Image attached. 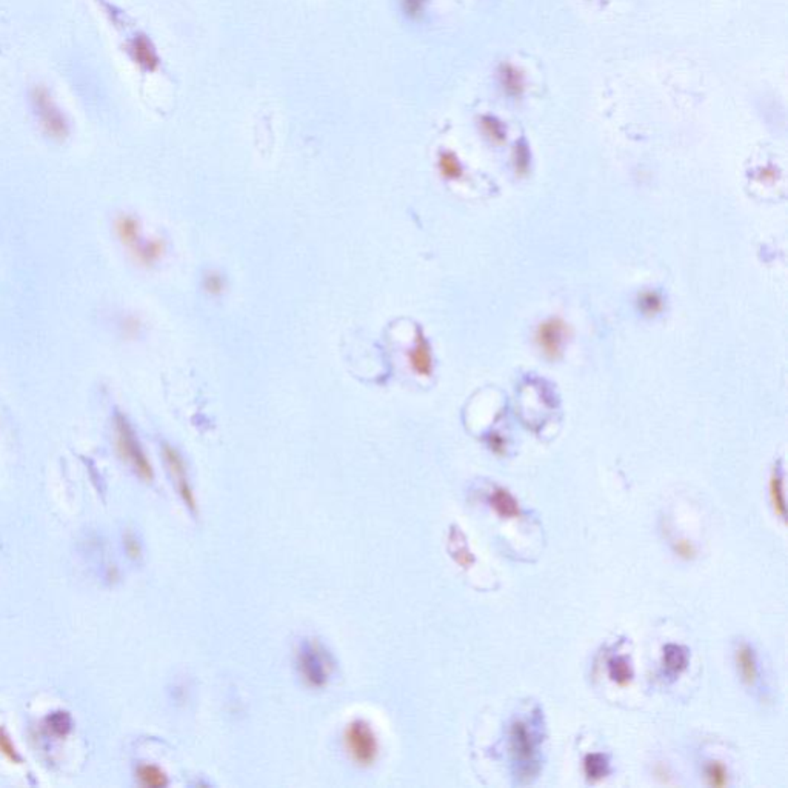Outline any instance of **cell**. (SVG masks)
Masks as SVG:
<instances>
[{"instance_id":"14","label":"cell","mask_w":788,"mask_h":788,"mask_svg":"<svg viewBox=\"0 0 788 788\" xmlns=\"http://www.w3.org/2000/svg\"><path fill=\"white\" fill-rule=\"evenodd\" d=\"M492 507L496 510V513L502 517H516L519 516V507H517L516 499L511 496L507 489L498 488L489 498Z\"/></svg>"},{"instance_id":"8","label":"cell","mask_w":788,"mask_h":788,"mask_svg":"<svg viewBox=\"0 0 788 788\" xmlns=\"http://www.w3.org/2000/svg\"><path fill=\"white\" fill-rule=\"evenodd\" d=\"M165 251L167 246L162 239H142L136 246L130 250L134 262L145 268H151L156 264H159L163 259V255H165Z\"/></svg>"},{"instance_id":"25","label":"cell","mask_w":788,"mask_h":788,"mask_svg":"<svg viewBox=\"0 0 788 788\" xmlns=\"http://www.w3.org/2000/svg\"><path fill=\"white\" fill-rule=\"evenodd\" d=\"M676 553H678V555H679L680 558L691 559V558H694V555H696V550H694V546H693L690 542L679 541V542L676 544Z\"/></svg>"},{"instance_id":"6","label":"cell","mask_w":788,"mask_h":788,"mask_svg":"<svg viewBox=\"0 0 788 788\" xmlns=\"http://www.w3.org/2000/svg\"><path fill=\"white\" fill-rule=\"evenodd\" d=\"M162 456H163V460H165V465L168 467V471L171 473V476H173L177 493L181 494L182 501L185 502V505L191 511H196V498H194L193 488H191L190 482H188L185 462H183L181 453L177 451L174 446L165 444L162 446Z\"/></svg>"},{"instance_id":"19","label":"cell","mask_w":788,"mask_h":788,"mask_svg":"<svg viewBox=\"0 0 788 788\" xmlns=\"http://www.w3.org/2000/svg\"><path fill=\"white\" fill-rule=\"evenodd\" d=\"M610 678H612L616 684L627 685L631 678H633V670H631L630 664L626 657H614L608 664Z\"/></svg>"},{"instance_id":"23","label":"cell","mask_w":788,"mask_h":788,"mask_svg":"<svg viewBox=\"0 0 788 788\" xmlns=\"http://www.w3.org/2000/svg\"><path fill=\"white\" fill-rule=\"evenodd\" d=\"M0 753H2L6 759H10L11 762H20V756L17 753L16 747H14L10 736L6 735L5 730H0Z\"/></svg>"},{"instance_id":"26","label":"cell","mask_w":788,"mask_h":788,"mask_svg":"<svg viewBox=\"0 0 788 788\" xmlns=\"http://www.w3.org/2000/svg\"><path fill=\"white\" fill-rule=\"evenodd\" d=\"M488 445L489 449H492L494 453L502 454L505 451V441H503V437L499 435H492L488 437Z\"/></svg>"},{"instance_id":"18","label":"cell","mask_w":788,"mask_h":788,"mask_svg":"<svg viewBox=\"0 0 788 788\" xmlns=\"http://www.w3.org/2000/svg\"><path fill=\"white\" fill-rule=\"evenodd\" d=\"M137 778L142 785L148 788H163L168 784V778L159 766L142 765L137 770Z\"/></svg>"},{"instance_id":"21","label":"cell","mask_w":788,"mask_h":788,"mask_svg":"<svg viewBox=\"0 0 788 788\" xmlns=\"http://www.w3.org/2000/svg\"><path fill=\"white\" fill-rule=\"evenodd\" d=\"M203 291L210 296H221L225 293L226 282L224 276L219 271H208L202 280Z\"/></svg>"},{"instance_id":"4","label":"cell","mask_w":788,"mask_h":788,"mask_svg":"<svg viewBox=\"0 0 788 788\" xmlns=\"http://www.w3.org/2000/svg\"><path fill=\"white\" fill-rule=\"evenodd\" d=\"M297 667L305 684L313 688H322L328 682L333 661L321 644L305 642L297 655Z\"/></svg>"},{"instance_id":"22","label":"cell","mask_w":788,"mask_h":788,"mask_svg":"<svg viewBox=\"0 0 788 788\" xmlns=\"http://www.w3.org/2000/svg\"><path fill=\"white\" fill-rule=\"evenodd\" d=\"M707 782L712 787H726L728 784V773L719 762H712L705 769Z\"/></svg>"},{"instance_id":"12","label":"cell","mask_w":788,"mask_h":788,"mask_svg":"<svg viewBox=\"0 0 788 788\" xmlns=\"http://www.w3.org/2000/svg\"><path fill=\"white\" fill-rule=\"evenodd\" d=\"M116 234L120 242H122L128 250L136 246L140 240V224L134 216L124 215L116 221Z\"/></svg>"},{"instance_id":"13","label":"cell","mask_w":788,"mask_h":788,"mask_svg":"<svg viewBox=\"0 0 788 788\" xmlns=\"http://www.w3.org/2000/svg\"><path fill=\"white\" fill-rule=\"evenodd\" d=\"M770 499L775 508V513L785 521V499H784V473L780 467H776L773 470L771 479H770Z\"/></svg>"},{"instance_id":"7","label":"cell","mask_w":788,"mask_h":788,"mask_svg":"<svg viewBox=\"0 0 788 788\" xmlns=\"http://www.w3.org/2000/svg\"><path fill=\"white\" fill-rule=\"evenodd\" d=\"M407 362L411 371L421 376V378H430L435 371V358H433L431 345L421 328L416 330L413 345L408 348Z\"/></svg>"},{"instance_id":"2","label":"cell","mask_w":788,"mask_h":788,"mask_svg":"<svg viewBox=\"0 0 788 788\" xmlns=\"http://www.w3.org/2000/svg\"><path fill=\"white\" fill-rule=\"evenodd\" d=\"M344 745L351 761L360 766L373 765L379 756L378 736L370 723L362 719L348 723L344 733Z\"/></svg>"},{"instance_id":"27","label":"cell","mask_w":788,"mask_h":788,"mask_svg":"<svg viewBox=\"0 0 788 788\" xmlns=\"http://www.w3.org/2000/svg\"><path fill=\"white\" fill-rule=\"evenodd\" d=\"M125 546H126L128 555H130L131 558H139V555H140V545H139V542L136 541V537L131 536V535H128L126 539H125Z\"/></svg>"},{"instance_id":"9","label":"cell","mask_w":788,"mask_h":788,"mask_svg":"<svg viewBox=\"0 0 788 788\" xmlns=\"http://www.w3.org/2000/svg\"><path fill=\"white\" fill-rule=\"evenodd\" d=\"M511 747H513V753L517 761L525 764L533 761L536 742L525 723H514L513 730H511Z\"/></svg>"},{"instance_id":"1","label":"cell","mask_w":788,"mask_h":788,"mask_svg":"<svg viewBox=\"0 0 788 788\" xmlns=\"http://www.w3.org/2000/svg\"><path fill=\"white\" fill-rule=\"evenodd\" d=\"M115 435H116V449L120 459H122L125 464L130 465L140 479L151 482L154 473H153V467L150 464V459L146 458L144 449H142L131 424L128 422L126 417L122 414H116L115 417Z\"/></svg>"},{"instance_id":"5","label":"cell","mask_w":788,"mask_h":788,"mask_svg":"<svg viewBox=\"0 0 788 788\" xmlns=\"http://www.w3.org/2000/svg\"><path fill=\"white\" fill-rule=\"evenodd\" d=\"M31 105L37 116L40 126L49 137L54 140H63L68 136V122L63 112L45 87H35L31 91Z\"/></svg>"},{"instance_id":"17","label":"cell","mask_w":788,"mask_h":788,"mask_svg":"<svg viewBox=\"0 0 788 788\" xmlns=\"http://www.w3.org/2000/svg\"><path fill=\"white\" fill-rule=\"evenodd\" d=\"M664 664L667 669L673 673H680L687 669L688 656L682 647L674 644H669L664 648Z\"/></svg>"},{"instance_id":"3","label":"cell","mask_w":788,"mask_h":788,"mask_svg":"<svg viewBox=\"0 0 788 788\" xmlns=\"http://www.w3.org/2000/svg\"><path fill=\"white\" fill-rule=\"evenodd\" d=\"M570 336V325L562 317L553 316L536 326L533 340L537 351L545 360L558 362L564 358Z\"/></svg>"},{"instance_id":"15","label":"cell","mask_w":788,"mask_h":788,"mask_svg":"<svg viewBox=\"0 0 788 788\" xmlns=\"http://www.w3.org/2000/svg\"><path fill=\"white\" fill-rule=\"evenodd\" d=\"M439 173L446 181H460L464 177V167L459 159L450 151H444L439 154L437 160Z\"/></svg>"},{"instance_id":"20","label":"cell","mask_w":788,"mask_h":788,"mask_svg":"<svg viewBox=\"0 0 788 788\" xmlns=\"http://www.w3.org/2000/svg\"><path fill=\"white\" fill-rule=\"evenodd\" d=\"M584 766H585V773L587 776L590 779H602L608 775V762H607V757L599 753H593V755H588L584 761Z\"/></svg>"},{"instance_id":"11","label":"cell","mask_w":788,"mask_h":788,"mask_svg":"<svg viewBox=\"0 0 788 788\" xmlns=\"http://www.w3.org/2000/svg\"><path fill=\"white\" fill-rule=\"evenodd\" d=\"M128 51H130V56L133 58V60L144 69L154 71L156 68H158V65H159L158 54H156L153 45L150 44V40H148L145 35H137V37H134L130 42Z\"/></svg>"},{"instance_id":"24","label":"cell","mask_w":788,"mask_h":788,"mask_svg":"<svg viewBox=\"0 0 788 788\" xmlns=\"http://www.w3.org/2000/svg\"><path fill=\"white\" fill-rule=\"evenodd\" d=\"M427 0H403V11L408 14L410 17H416L419 12L422 11L424 5Z\"/></svg>"},{"instance_id":"10","label":"cell","mask_w":788,"mask_h":788,"mask_svg":"<svg viewBox=\"0 0 788 788\" xmlns=\"http://www.w3.org/2000/svg\"><path fill=\"white\" fill-rule=\"evenodd\" d=\"M736 667L739 671V676L742 682L748 687H755L759 679V670H757V661L753 648L747 644H742L739 648L736 650Z\"/></svg>"},{"instance_id":"16","label":"cell","mask_w":788,"mask_h":788,"mask_svg":"<svg viewBox=\"0 0 788 788\" xmlns=\"http://www.w3.org/2000/svg\"><path fill=\"white\" fill-rule=\"evenodd\" d=\"M637 308L644 316H657L664 310V299L657 291H644L637 297Z\"/></svg>"}]
</instances>
